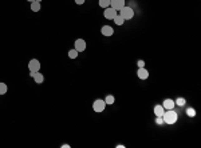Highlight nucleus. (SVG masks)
I'll return each mask as SVG.
<instances>
[{"instance_id": "obj_19", "label": "nucleus", "mask_w": 201, "mask_h": 148, "mask_svg": "<svg viewBox=\"0 0 201 148\" xmlns=\"http://www.w3.org/2000/svg\"><path fill=\"white\" fill-rule=\"evenodd\" d=\"M174 103H176L177 105H180V107H182V105H185V103H186V100H185L184 97H178V99H177V100L174 101Z\"/></svg>"}, {"instance_id": "obj_1", "label": "nucleus", "mask_w": 201, "mask_h": 148, "mask_svg": "<svg viewBox=\"0 0 201 148\" xmlns=\"http://www.w3.org/2000/svg\"><path fill=\"white\" fill-rule=\"evenodd\" d=\"M162 119H164V122L166 124H174L177 122V119H178V115H177V112L174 110H166L164 112V115H162Z\"/></svg>"}, {"instance_id": "obj_2", "label": "nucleus", "mask_w": 201, "mask_h": 148, "mask_svg": "<svg viewBox=\"0 0 201 148\" xmlns=\"http://www.w3.org/2000/svg\"><path fill=\"white\" fill-rule=\"evenodd\" d=\"M119 11H121L119 15L122 16L125 20H130V19H133V17H134V10L132 7H126V6H125L122 10H119Z\"/></svg>"}, {"instance_id": "obj_5", "label": "nucleus", "mask_w": 201, "mask_h": 148, "mask_svg": "<svg viewBox=\"0 0 201 148\" xmlns=\"http://www.w3.org/2000/svg\"><path fill=\"white\" fill-rule=\"evenodd\" d=\"M115 15H117V11H115L114 8H111V7L105 8V11H103V16L106 17L107 20H113Z\"/></svg>"}, {"instance_id": "obj_18", "label": "nucleus", "mask_w": 201, "mask_h": 148, "mask_svg": "<svg viewBox=\"0 0 201 148\" xmlns=\"http://www.w3.org/2000/svg\"><path fill=\"white\" fill-rule=\"evenodd\" d=\"M7 84L6 83H0V95H4V93H7Z\"/></svg>"}, {"instance_id": "obj_7", "label": "nucleus", "mask_w": 201, "mask_h": 148, "mask_svg": "<svg viewBox=\"0 0 201 148\" xmlns=\"http://www.w3.org/2000/svg\"><path fill=\"white\" fill-rule=\"evenodd\" d=\"M110 7H111V8H114L115 11L122 10V8L125 7V0H111Z\"/></svg>"}, {"instance_id": "obj_23", "label": "nucleus", "mask_w": 201, "mask_h": 148, "mask_svg": "<svg viewBox=\"0 0 201 148\" xmlns=\"http://www.w3.org/2000/svg\"><path fill=\"white\" fill-rule=\"evenodd\" d=\"M75 3L79 4V6H80V4H83V3H84V0H75Z\"/></svg>"}, {"instance_id": "obj_14", "label": "nucleus", "mask_w": 201, "mask_h": 148, "mask_svg": "<svg viewBox=\"0 0 201 148\" xmlns=\"http://www.w3.org/2000/svg\"><path fill=\"white\" fill-rule=\"evenodd\" d=\"M31 11L32 12H39L40 11V3L39 2H32L31 3Z\"/></svg>"}, {"instance_id": "obj_8", "label": "nucleus", "mask_w": 201, "mask_h": 148, "mask_svg": "<svg viewBox=\"0 0 201 148\" xmlns=\"http://www.w3.org/2000/svg\"><path fill=\"white\" fill-rule=\"evenodd\" d=\"M30 76L31 78H34V80H35V83L36 84H42L44 82V76L42 74H39V72H31Z\"/></svg>"}, {"instance_id": "obj_3", "label": "nucleus", "mask_w": 201, "mask_h": 148, "mask_svg": "<svg viewBox=\"0 0 201 148\" xmlns=\"http://www.w3.org/2000/svg\"><path fill=\"white\" fill-rule=\"evenodd\" d=\"M105 108H106V103H105V100H102V99H97V100L93 103V110L95 112H103Z\"/></svg>"}, {"instance_id": "obj_16", "label": "nucleus", "mask_w": 201, "mask_h": 148, "mask_svg": "<svg viewBox=\"0 0 201 148\" xmlns=\"http://www.w3.org/2000/svg\"><path fill=\"white\" fill-rule=\"evenodd\" d=\"M78 51H77V49H70V51H69V57H70V59H77V57H78Z\"/></svg>"}, {"instance_id": "obj_13", "label": "nucleus", "mask_w": 201, "mask_h": 148, "mask_svg": "<svg viewBox=\"0 0 201 148\" xmlns=\"http://www.w3.org/2000/svg\"><path fill=\"white\" fill-rule=\"evenodd\" d=\"M113 20H114V23L117 24V25H122V24L125 23V19H123V17L121 16V15H118V13L114 16V19H113Z\"/></svg>"}, {"instance_id": "obj_22", "label": "nucleus", "mask_w": 201, "mask_h": 148, "mask_svg": "<svg viewBox=\"0 0 201 148\" xmlns=\"http://www.w3.org/2000/svg\"><path fill=\"white\" fill-rule=\"evenodd\" d=\"M137 65H138V68H142V67L145 65V61H144V60H138V63H137Z\"/></svg>"}, {"instance_id": "obj_4", "label": "nucleus", "mask_w": 201, "mask_h": 148, "mask_svg": "<svg viewBox=\"0 0 201 148\" xmlns=\"http://www.w3.org/2000/svg\"><path fill=\"white\" fill-rule=\"evenodd\" d=\"M28 68H30V72H39L40 70V63L38 59H31L28 63Z\"/></svg>"}, {"instance_id": "obj_10", "label": "nucleus", "mask_w": 201, "mask_h": 148, "mask_svg": "<svg viewBox=\"0 0 201 148\" xmlns=\"http://www.w3.org/2000/svg\"><path fill=\"white\" fill-rule=\"evenodd\" d=\"M137 76L140 79H142V80H145V79H147L149 78V72H147V70L146 68H138V71H137Z\"/></svg>"}, {"instance_id": "obj_26", "label": "nucleus", "mask_w": 201, "mask_h": 148, "mask_svg": "<svg viewBox=\"0 0 201 148\" xmlns=\"http://www.w3.org/2000/svg\"><path fill=\"white\" fill-rule=\"evenodd\" d=\"M35 2H39V3H40V0H35Z\"/></svg>"}, {"instance_id": "obj_12", "label": "nucleus", "mask_w": 201, "mask_h": 148, "mask_svg": "<svg viewBox=\"0 0 201 148\" xmlns=\"http://www.w3.org/2000/svg\"><path fill=\"white\" fill-rule=\"evenodd\" d=\"M164 112H165V108L162 105H156L154 107V115L156 116H162Z\"/></svg>"}, {"instance_id": "obj_17", "label": "nucleus", "mask_w": 201, "mask_h": 148, "mask_svg": "<svg viewBox=\"0 0 201 148\" xmlns=\"http://www.w3.org/2000/svg\"><path fill=\"white\" fill-rule=\"evenodd\" d=\"M114 101H115V99L113 95H107L106 99H105V103L106 104H114Z\"/></svg>"}, {"instance_id": "obj_15", "label": "nucleus", "mask_w": 201, "mask_h": 148, "mask_svg": "<svg viewBox=\"0 0 201 148\" xmlns=\"http://www.w3.org/2000/svg\"><path fill=\"white\" fill-rule=\"evenodd\" d=\"M110 3H111V0H99V7L105 10V8L110 7Z\"/></svg>"}, {"instance_id": "obj_6", "label": "nucleus", "mask_w": 201, "mask_h": 148, "mask_svg": "<svg viewBox=\"0 0 201 148\" xmlns=\"http://www.w3.org/2000/svg\"><path fill=\"white\" fill-rule=\"evenodd\" d=\"M75 46V49H77L78 52H83L84 49H86V42H84L83 39H77L74 43Z\"/></svg>"}, {"instance_id": "obj_21", "label": "nucleus", "mask_w": 201, "mask_h": 148, "mask_svg": "<svg viewBox=\"0 0 201 148\" xmlns=\"http://www.w3.org/2000/svg\"><path fill=\"white\" fill-rule=\"evenodd\" d=\"M156 123H157V124H162L164 123L162 116H157V119H156Z\"/></svg>"}, {"instance_id": "obj_11", "label": "nucleus", "mask_w": 201, "mask_h": 148, "mask_svg": "<svg viewBox=\"0 0 201 148\" xmlns=\"http://www.w3.org/2000/svg\"><path fill=\"white\" fill-rule=\"evenodd\" d=\"M174 105H176V103H174V100H172V99H165L162 103V107L165 110H173Z\"/></svg>"}, {"instance_id": "obj_20", "label": "nucleus", "mask_w": 201, "mask_h": 148, "mask_svg": "<svg viewBox=\"0 0 201 148\" xmlns=\"http://www.w3.org/2000/svg\"><path fill=\"white\" fill-rule=\"evenodd\" d=\"M186 115L189 116V118H193V116H196V110L194 108H188L186 110Z\"/></svg>"}, {"instance_id": "obj_25", "label": "nucleus", "mask_w": 201, "mask_h": 148, "mask_svg": "<svg viewBox=\"0 0 201 148\" xmlns=\"http://www.w3.org/2000/svg\"><path fill=\"white\" fill-rule=\"evenodd\" d=\"M27 2H30V3H32V2H35V0H27Z\"/></svg>"}, {"instance_id": "obj_24", "label": "nucleus", "mask_w": 201, "mask_h": 148, "mask_svg": "<svg viewBox=\"0 0 201 148\" xmlns=\"http://www.w3.org/2000/svg\"><path fill=\"white\" fill-rule=\"evenodd\" d=\"M62 147H63V148H70V146H69V144H63Z\"/></svg>"}, {"instance_id": "obj_9", "label": "nucleus", "mask_w": 201, "mask_h": 148, "mask_svg": "<svg viewBox=\"0 0 201 148\" xmlns=\"http://www.w3.org/2000/svg\"><path fill=\"white\" fill-rule=\"evenodd\" d=\"M101 34L103 35V36H111V35L114 34V29H113V27H110V25H103L101 28Z\"/></svg>"}]
</instances>
